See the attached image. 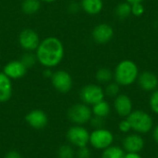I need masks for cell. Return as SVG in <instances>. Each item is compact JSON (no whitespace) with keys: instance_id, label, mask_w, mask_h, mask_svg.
Here are the masks:
<instances>
[{"instance_id":"484cf974","label":"cell","mask_w":158,"mask_h":158,"mask_svg":"<svg viewBox=\"0 0 158 158\" xmlns=\"http://www.w3.org/2000/svg\"><path fill=\"white\" fill-rule=\"evenodd\" d=\"M149 106L153 113L158 115V89L152 93V95L150 96L149 100Z\"/></svg>"},{"instance_id":"f546056e","label":"cell","mask_w":158,"mask_h":158,"mask_svg":"<svg viewBox=\"0 0 158 158\" xmlns=\"http://www.w3.org/2000/svg\"><path fill=\"white\" fill-rule=\"evenodd\" d=\"M131 13L135 16H142L144 13V6L142 3L131 5Z\"/></svg>"},{"instance_id":"3957f363","label":"cell","mask_w":158,"mask_h":158,"mask_svg":"<svg viewBox=\"0 0 158 158\" xmlns=\"http://www.w3.org/2000/svg\"><path fill=\"white\" fill-rule=\"evenodd\" d=\"M131 127V131L138 134H147L154 128L152 116L143 110H134L126 118Z\"/></svg>"},{"instance_id":"d590c367","label":"cell","mask_w":158,"mask_h":158,"mask_svg":"<svg viewBox=\"0 0 158 158\" xmlns=\"http://www.w3.org/2000/svg\"><path fill=\"white\" fill-rule=\"evenodd\" d=\"M143 1H144V0H127V2H128V3H130L131 5H132V4H136V3H142Z\"/></svg>"},{"instance_id":"2e32d148","label":"cell","mask_w":158,"mask_h":158,"mask_svg":"<svg viewBox=\"0 0 158 158\" xmlns=\"http://www.w3.org/2000/svg\"><path fill=\"white\" fill-rule=\"evenodd\" d=\"M12 95V82L4 72H0V103L7 102Z\"/></svg>"},{"instance_id":"ba28073f","label":"cell","mask_w":158,"mask_h":158,"mask_svg":"<svg viewBox=\"0 0 158 158\" xmlns=\"http://www.w3.org/2000/svg\"><path fill=\"white\" fill-rule=\"evenodd\" d=\"M51 80L54 88L62 94L69 93L73 85L70 74L65 70H57L54 72L51 77Z\"/></svg>"},{"instance_id":"4316f807","label":"cell","mask_w":158,"mask_h":158,"mask_svg":"<svg viewBox=\"0 0 158 158\" xmlns=\"http://www.w3.org/2000/svg\"><path fill=\"white\" fill-rule=\"evenodd\" d=\"M90 124L94 130L104 128V126H105V118L94 116V117H92V118L90 120Z\"/></svg>"},{"instance_id":"d6a6232c","label":"cell","mask_w":158,"mask_h":158,"mask_svg":"<svg viewBox=\"0 0 158 158\" xmlns=\"http://www.w3.org/2000/svg\"><path fill=\"white\" fill-rule=\"evenodd\" d=\"M153 133H152V135H153V139H154V142L156 143L158 145V124L156 126V127H154L153 128Z\"/></svg>"},{"instance_id":"30bf717a","label":"cell","mask_w":158,"mask_h":158,"mask_svg":"<svg viewBox=\"0 0 158 158\" xmlns=\"http://www.w3.org/2000/svg\"><path fill=\"white\" fill-rule=\"evenodd\" d=\"M19 45L28 52L36 50L40 44L39 35L31 29H25L19 33Z\"/></svg>"},{"instance_id":"6da1fadb","label":"cell","mask_w":158,"mask_h":158,"mask_svg":"<svg viewBox=\"0 0 158 158\" xmlns=\"http://www.w3.org/2000/svg\"><path fill=\"white\" fill-rule=\"evenodd\" d=\"M64 46L62 42L56 37H47L43 40L37 49V60L45 68H53L57 66L63 59Z\"/></svg>"},{"instance_id":"8992f818","label":"cell","mask_w":158,"mask_h":158,"mask_svg":"<svg viewBox=\"0 0 158 158\" xmlns=\"http://www.w3.org/2000/svg\"><path fill=\"white\" fill-rule=\"evenodd\" d=\"M66 137L69 144L73 147L80 148L88 145L90 141V132L81 125H73L68 130Z\"/></svg>"},{"instance_id":"836d02e7","label":"cell","mask_w":158,"mask_h":158,"mask_svg":"<svg viewBox=\"0 0 158 158\" xmlns=\"http://www.w3.org/2000/svg\"><path fill=\"white\" fill-rule=\"evenodd\" d=\"M124 158H143L139 153H126Z\"/></svg>"},{"instance_id":"7c38bea8","label":"cell","mask_w":158,"mask_h":158,"mask_svg":"<svg viewBox=\"0 0 158 158\" xmlns=\"http://www.w3.org/2000/svg\"><path fill=\"white\" fill-rule=\"evenodd\" d=\"M114 108L116 113L121 118H128L133 111V104L127 94H118L114 100Z\"/></svg>"},{"instance_id":"4fadbf2b","label":"cell","mask_w":158,"mask_h":158,"mask_svg":"<svg viewBox=\"0 0 158 158\" xmlns=\"http://www.w3.org/2000/svg\"><path fill=\"white\" fill-rule=\"evenodd\" d=\"M92 35L95 43L103 44L109 42L112 39L114 35V31L110 25L102 23L94 27V29L93 30Z\"/></svg>"},{"instance_id":"603a6c76","label":"cell","mask_w":158,"mask_h":158,"mask_svg":"<svg viewBox=\"0 0 158 158\" xmlns=\"http://www.w3.org/2000/svg\"><path fill=\"white\" fill-rule=\"evenodd\" d=\"M57 156L58 158H75L76 151L69 143L62 144L57 150Z\"/></svg>"},{"instance_id":"4dcf8cb0","label":"cell","mask_w":158,"mask_h":158,"mask_svg":"<svg viewBox=\"0 0 158 158\" xmlns=\"http://www.w3.org/2000/svg\"><path fill=\"white\" fill-rule=\"evenodd\" d=\"M4 158H22V157H21V156H20V154H19V152H17V151H15V150H11V151L7 152V153L6 154V156H4Z\"/></svg>"},{"instance_id":"e575fe53","label":"cell","mask_w":158,"mask_h":158,"mask_svg":"<svg viewBox=\"0 0 158 158\" xmlns=\"http://www.w3.org/2000/svg\"><path fill=\"white\" fill-rule=\"evenodd\" d=\"M52 75H53V72L51 71V69L49 68H46V69L44 71V76L46 78H51Z\"/></svg>"},{"instance_id":"9a60e30c","label":"cell","mask_w":158,"mask_h":158,"mask_svg":"<svg viewBox=\"0 0 158 158\" xmlns=\"http://www.w3.org/2000/svg\"><path fill=\"white\" fill-rule=\"evenodd\" d=\"M9 79H20L22 78L26 72H27V68L19 61V60H13L8 62L3 71Z\"/></svg>"},{"instance_id":"5bb4252c","label":"cell","mask_w":158,"mask_h":158,"mask_svg":"<svg viewBox=\"0 0 158 158\" xmlns=\"http://www.w3.org/2000/svg\"><path fill=\"white\" fill-rule=\"evenodd\" d=\"M138 84L145 92H154L158 87L157 76L151 71H143L138 76Z\"/></svg>"},{"instance_id":"83f0119b","label":"cell","mask_w":158,"mask_h":158,"mask_svg":"<svg viewBox=\"0 0 158 158\" xmlns=\"http://www.w3.org/2000/svg\"><path fill=\"white\" fill-rule=\"evenodd\" d=\"M92 152L87 146L80 147L76 151V158H91Z\"/></svg>"},{"instance_id":"cb8c5ba5","label":"cell","mask_w":158,"mask_h":158,"mask_svg":"<svg viewBox=\"0 0 158 158\" xmlns=\"http://www.w3.org/2000/svg\"><path fill=\"white\" fill-rule=\"evenodd\" d=\"M119 84H118L116 81L115 82H108L107 85L106 86L105 88V95L110 97V98H115L117 97L118 94H119V91H120V88H119Z\"/></svg>"},{"instance_id":"7a4b0ae2","label":"cell","mask_w":158,"mask_h":158,"mask_svg":"<svg viewBox=\"0 0 158 158\" xmlns=\"http://www.w3.org/2000/svg\"><path fill=\"white\" fill-rule=\"evenodd\" d=\"M139 76L137 65L131 60L121 61L114 72L115 81L121 86H129L136 81Z\"/></svg>"},{"instance_id":"52a82bcc","label":"cell","mask_w":158,"mask_h":158,"mask_svg":"<svg viewBox=\"0 0 158 158\" xmlns=\"http://www.w3.org/2000/svg\"><path fill=\"white\" fill-rule=\"evenodd\" d=\"M80 97L82 103L88 106H94L98 102L104 100V90L96 84H87L80 92Z\"/></svg>"},{"instance_id":"ffe728a7","label":"cell","mask_w":158,"mask_h":158,"mask_svg":"<svg viewBox=\"0 0 158 158\" xmlns=\"http://www.w3.org/2000/svg\"><path fill=\"white\" fill-rule=\"evenodd\" d=\"M40 7V0H24L21 4V9L27 15H33L37 13Z\"/></svg>"},{"instance_id":"f1b7e54d","label":"cell","mask_w":158,"mask_h":158,"mask_svg":"<svg viewBox=\"0 0 158 158\" xmlns=\"http://www.w3.org/2000/svg\"><path fill=\"white\" fill-rule=\"evenodd\" d=\"M118 130L120 132L122 133H125V134H128L131 131V124L129 122V120L127 118H124L122 119L119 123H118Z\"/></svg>"},{"instance_id":"ac0fdd59","label":"cell","mask_w":158,"mask_h":158,"mask_svg":"<svg viewBox=\"0 0 158 158\" xmlns=\"http://www.w3.org/2000/svg\"><path fill=\"white\" fill-rule=\"evenodd\" d=\"M92 112L94 116L106 118V117L109 116L111 112V106L108 102H106V100H102L93 106Z\"/></svg>"},{"instance_id":"74e56055","label":"cell","mask_w":158,"mask_h":158,"mask_svg":"<svg viewBox=\"0 0 158 158\" xmlns=\"http://www.w3.org/2000/svg\"><path fill=\"white\" fill-rule=\"evenodd\" d=\"M157 158H158V156H157Z\"/></svg>"},{"instance_id":"d6986e66","label":"cell","mask_w":158,"mask_h":158,"mask_svg":"<svg viewBox=\"0 0 158 158\" xmlns=\"http://www.w3.org/2000/svg\"><path fill=\"white\" fill-rule=\"evenodd\" d=\"M126 152L122 147L117 145H111L108 148L103 150L101 158H124Z\"/></svg>"},{"instance_id":"8fae6325","label":"cell","mask_w":158,"mask_h":158,"mask_svg":"<svg viewBox=\"0 0 158 158\" xmlns=\"http://www.w3.org/2000/svg\"><path fill=\"white\" fill-rule=\"evenodd\" d=\"M25 120L35 130H43L48 124V117L46 113L41 109H34L29 112L25 117Z\"/></svg>"},{"instance_id":"277c9868","label":"cell","mask_w":158,"mask_h":158,"mask_svg":"<svg viewBox=\"0 0 158 158\" xmlns=\"http://www.w3.org/2000/svg\"><path fill=\"white\" fill-rule=\"evenodd\" d=\"M92 117V108L84 103L75 104L68 110V118L74 125L83 126L84 124L90 122Z\"/></svg>"},{"instance_id":"d4e9b609","label":"cell","mask_w":158,"mask_h":158,"mask_svg":"<svg viewBox=\"0 0 158 158\" xmlns=\"http://www.w3.org/2000/svg\"><path fill=\"white\" fill-rule=\"evenodd\" d=\"M26 68H27V69H29V68H32L34 65H35V63H36V61H37V57H36V55L34 56L32 53H31V52H26V53H24L21 56H20V60H19Z\"/></svg>"},{"instance_id":"e0dca14e","label":"cell","mask_w":158,"mask_h":158,"mask_svg":"<svg viewBox=\"0 0 158 158\" xmlns=\"http://www.w3.org/2000/svg\"><path fill=\"white\" fill-rule=\"evenodd\" d=\"M82 9L90 14L96 15L103 9V1L102 0H81Z\"/></svg>"},{"instance_id":"5b68a950","label":"cell","mask_w":158,"mask_h":158,"mask_svg":"<svg viewBox=\"0 0 158 158\" xmlns=\"http://www.w3.org/2000/svg\"><path fill=\"white\" fill-rule=\"evenodd\" d=\"M114 140H115V137L109 130L106 128H101V129L94 130L90 133L89 143L94 149L103 151L108 148L109 146L113 145Z\"/></svg>"},{"instance_id":"9c48e42d","label":"cell","mask_w":158,"mask_h":158,"mask_svg":"<svg viewBox=\"0 0 158 158\" xmlns=\"http://www.w3.org/2000/svg\"><path fill=\"white\" fill-rule=\"evenodd\" d=\"M145 146V141L141 134L128 133L122 141V148L126 153H141Z\"/></svg>"},{"instance_id":"44dd1931","label":"cell","mask_w":158,"mask_h":158,"mask_svg":"<svg viewBox=\"0 0 158 158\" xmlns=\"http://www.w3.org/2000/svg\"><path fill=\"white\" fill-rule=\"evenodd\" d=\"M131 13V5L130 3H120L119 5L117 6L116 9H115V14L116 16L120 19H124L126 18H128Z\"/></svg>"},{"instance_id":"8d00e7d4","label":"cell","mask_w":158,"mask_h":158,"mask_svg":"<svg viewBox=\"0 0 158 158\" xmlns=\"http://www.w3.org/2000/svg\"><path fill=\"white\" fill-rule=\"evenodd\" d=\"M40 1H44L45 3H53V2H56V0H40Z\"/></svg>"},{"instance_id":"7402d4cb","label":"cell","mask_w":158,"mask_h":158,"mask_svg":"<svg viewBox=\"0 0 158 158\" xmlns=\"http://www.w3.org/2000/svg\"><path fill=\"white\" fill-rule=\"evenodd\" d=\"M113 77H114V74L112 73V71L106 68L98 69L95 74L96 81L100 83H108L111 81Z\"/></svg>"},{"instance_id":"1f68e13d","label":"cell","mask_w":158,"mask_h":158,"mask_svg":"<svg viewBox=\"0 0 158 158\" xmlns=\"http://www.w3.org/2000/svg\"><path fill=\"white\" fill-rule=\"evenodd\" d=\"M79 8H80V6H79V5H78L76 2H72V3H70L69 6V10L71 13H76V12L79 10Z\"/></svg>"}]
</instances>
